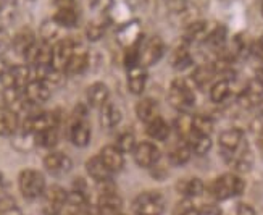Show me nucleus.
Masks as SVG:
<instances>
[{
  "instance_id": "obj_1",
  "label": "nucleus",
  "mask_w": 263,
  "mask_h": 215,
  "mask_svg": "<svg viewBox=\"0 0 263 215\" xmlns=\"http://www.w3.org/2000/svg\"><path fill=\"white\" fill-rule=\"evenodd\" d=\"M244 189H246V181L239 176V173L231 172V173H223L212 181L210 194L215 201L223 202L241 196Z\"/></svg>"
},
{
  "instance_id": "obj_2",
  "label": "nucleus",
  "mask_w": 263,
  "mask_h": 215,
  "mask_svg": "<svg viewBox=\"0 0 263 215\" xmlns=\"http://www.w3.org/2000/svg\"><path fill=\"white\" fill-rule=\"evenodd\" d=\"M196 91L184 78H176L168 89V102L181 113H189L196 105Z\"/></svg>"
},
{
  "instance_id": "obj_3",
  "label": "nucleus",
  "mask_w": 263,
  "mask_h": 215,
  "mask_svg": "<svg viewBox=\"0 0 263 215\" xmlns=\"http://www.w3.org/2000/svg\"><path fill=\"white\" fill-rule=\"evenodd\" d=\"M70 141L76 147H86L90 141V124L87 120V109L83 104H78L71 113L70 128H68Z\"/></svg>"
},
{
  "instance_id": "obj_4",
  "label": "nucleus",
  "mask_w": 263,
  "mask_h": 215,
  "mask_svg": "<svg viewBox=\"0 0 263 215\" xmlns=\"http://www.w3.org/2000/svg\"><path fill=\"white\" fill-rule=\"evenodd\" d=\"M18 186H20L23 198H26L29 201L41 198L45 188H47L44 173H41L39 170H34V168L23 170L18 176Z\"/></svg>"
},
{
  "instance_id": "obj_5",
  "label": "nucleus",
  "mask_w": 263,
  "mask_h": 215,
  "mask_svg": "<svg viewBox=\"0 0 263 215\" xmlns=\"http://www.w3.org/2000/svg\"><path fill=\"white\" fill-rule=\"evenodd\" d=\"M133 210L136 215H162L165 212V199L157 191L141 192L133 201Z\"/></svg>"
},
{
  "instance_id": "obj_6",
  "label": "nucleus",
  "mask_w": 263,
  "mask_h": 215,
  "mask_svg": "<svg viewBox=\"0 0 263 215\" xmlns=\"http://www.w3.org/2000/svg\"><path fill=\"white\" fill-rule=\"evenodd\" d=\"M66 201L68 192L59 185H50L41 196V209L45 215H60L65 210Z\"/></svg>"
},
{
  "instance_id": "obj_7",
  "label": "nucleus",
  "mask_w": 263,
  "mask_h": 215,
  "mask_svg": "<svg viewBox=\"0 0 263 215\" xmlns=\"http://www.w3.org/2000/svg\"><path fill=\"white\" fill-rule=\"evenodd\" d=\"M32 79V68L29 65H8L0 75V84L4 89H25Z\"/></svg>"
},
{
  "instance_id": "obj_8",
  "label": "nucleus",
  "mask_w": 263,
  "mask_h": 215,
  "mask_svg": "<svg viewBox=\"0 0 263 215\" xmlns=\"http://www.w3.org/2000/svg\"><path fill=\"white\" fill-rule=\"evenodd\" d=\"M165 52V42L158 36L142 39L139 44V63L142 66H154L160 62Z\"/></svg>"
},
{
  "instance_id": "obj_9",
  "label": "nucleus",
  "mask_w": 263,
  "mask_h": 215,
  "mask_svg": "<svg viewBox=\"0 0 263 215\" xmlns=\"http://www.w3.org/2000/svg\"><path fill=\"white\" fill-rule=\"evenodd\" d=\"M60 117L57 112H39V113H31L21 123V128H25L29 133H41L49 128H59Z\"/></svg>"
},
{
  "instance_id": "obj_10",
  "label": "nucleus",
  "mask_w": 263,
  "mask_h": 215,
  "mask_svg": "<svg viewBox=\"0 0 263 215\" xmlns=\"http://www.w3.org/2000/svg\"><path fill=\"white\" fill-rule=\"evenodd\" d=\"M76 45H78V41L73 38H63L59 42H55L52 45V66L65 73Z\"/></svg>"
},
{
  "instance_id": "obj_11",
  "label": "nucleus",
  "mask_w": 263,
  "mask_h": 215,
  "mask_svg": "<svg viewBox=\"0 0 263 215\" xmlns=\"http://www.w3.org/2000/svg\"><path fill=\"white\" fill-rule=\"evenodd\" d=\"M239 105L244 109H255L263 104V84L257 78H252L242 87V91L237 96Z\"/></svg>"
},
{
  "instance_id": "obj_12",
  "label": "nucleus",
  "mask_w": 263,
  "mask_h": 215,
  "mask_svg": "<svg viewBox=\"0 0 263 215\" xmlns=\"http://www.w3.org/2000/svg\"><path fill=\"white\" fill-rule=\"evenodd\" d=\"M26 65L29 66H41V65H52V45L45 41H36L23 55Z\"/></svg>"
},
{
  "instance_id": "obj_13",
  "label": "nucleus",
  "mask_w": 263,
  "mask_h": 215,
  "mask_svg": "<svg viewBox=\"0 0 263 215\" xmlns=\"http://www.w3.org/2000/svg\"><path fill=\"white\" fill-rule=\"evenodd\" d=\"M134 160L136 164L142 167V168H152L162 157V152H160L158 147L151 142V141H142L134 147Z\"/></svg>"
},
{
  "instance_id": "obj_14",
  "label": "nucleus",
  "mask_w": 263,
  "mask_h": 215,
  "mask_svg": "<svg viewBox=\"0 0 263 215\" xmlns=\"http://www.w3.org/2000/svg\"><path fill=\"white\" fill-rule=\"evenodd\" d=\"M44 168L52 176H65L71 172L73 162L65 152H50L44 157Z\"/></svg>"
},
{
  "instance_id": "obj_15",
  "label": "nucleus",
  "mask_w": 263,
  "mask_h": 215,
  "mask_svg": "<svg viewBox=\"0 0 263 215\" xmlns=\"http://www.w3.org/2000/svg\"><path fill=\"white\" fill-rule=\"evenodd\" d=\"M244 142H247V136L241 128H228L224 130L220 138H218V146H220V154L221 157L230 155L236 149H239Z\"/></svg>"
},
{
  "instance_id": "obj_16",
  "label": "nucleus",
  "mask_w": 263,
  "mask_h": 215,
  "mask_svg": "<svg viewBox=\"0 0 263 215\" xmlns=\"http://www.w3.org/2000/svg\"><path fill=\"white\" fill-rule=\"evenodd\" d=\"M28 102L32 107H37L45 104L50 96H52V87L49 84H45L41 79H31V81L26 84V87L23 89Z\"/></svg>"
},
{
  "instance_id": "obj_17",
  "label": "nucleus",
  "mask_w": 263,
  "mask_h": 215,
  "mask_svg": "<svg viewBox=\"0 0 263 215\" xmlns=\"http://www.w3.org/2000/svg\"><path fill=\"white\" fill-rule=\"evenodd\" d=\"M21 127L20 115L15 112L5 107H0V136L4 138H11Z\"/></svg>"
},
{
  "instance_id": "obj_18",
  "label": "nucleus",
  "mask_w": 263,
  "mask_h": 215,
  "mask_svg": "<svg viewBox=\"0 0 263 215\" xmlns=\"http://www.w3.org/2000/svg\"><path fill=\"white\" fill-rule=\"evenodd\" d=\"M212 28H213V25H210V23L205 20H197V21L189 23L184 31V42H187L189 45L194 42L203 44V41L207 39Z\"/></svg>"
},
{
  "instance_id": "obj_19",
  "label": "nucleus",
  "mask_w": 263,
  "mask_h": 215,
  "mask_svg": "<svg viewBox=\"0 0 263 215\" xmlns=\"http://www.w3.org/2000/svg\"><path fill=\"white\" fill-rule=\"evenodd\" d=\"M100 158L104 160V164L107 165V168L110 170L111 173H117L124 167V154L118 149L115 144H108L104 146L100 151Z\"/></svg>"
},
{
  "instance_id": "obj_20",
  "label": "nucleus",
  "mask_w": 263,
  "mask_h": 215,
  "mask_svg": "<svg viewBox=\"0 0 263 215\" xmlns=\"http://www.w3.org/2000/svg\"><path fill=\"white\" fill-rule=\"evenodd\" d=\"M87 63H89V52L86 49V45L83 42L78 41V45H76V49H74V52L71 55L70 62H68V66H66L65 73L66 75H79V73H83L87 68Z\"/></svg>"
},
{
  "instance_id": "obj_21",
  "label": "nucleus",
  "mask_w": 263,
  "mask_h": 215,
  "mask_svg": "<svg viewBox=\"0 0 263 215\" xmlns=\"http://www.w3.org/2000/svg\"><path fill=\"white\" fill-rule=\"evenodd\" d=\"M86 170H87V175L92 178L96 183H107V181H111L113 173L107 168V165L100 158V155L90 157L86 162Z\"/></svg>"
},
{
  "instance_id": "obj_22",
  "label": "nucleus",
  "mask_w": 263,
  "mask_h": 215,
  "mask_svg": "<svg viewBox=\"0 0 263 215\" xmlns=\"http://www.w3.org/2000/svg\"><path fill=\"white\" fill-rule=\"evenodd\" d=\"M147 83V68L139 65H134L128 68V89L133 94L139 96L142 94V91L145 89Z\"/></svg>"
},
{
  "instance_id": "obj_23",
  "label": "nucleus",
  "mask_w": 263,
  "mask_h": 215,
  "mask_svg": "<svg viewBox=\"0 0 263 215\" xmlns=\"http://www.w3.org/2000/svg\"><path fill=\"white\" fill-rule=\"evenodd\" d=\"M176 191L182 198L196 199L203 194L205 185L200 178H184V180H179L176 183Z\"/></svg>"
},
{
  "instance_id": "obj_24",
  "label": "nucleus",
  "mask_w": 263,
  "mask_h": 215,
  "mask_svg": "<svg viewBox=\"0 0 263 215\" xmlns=\"http://www.w3.org/2000/svg\"><path fill=\"white\" fill-rule=\"evenodd\" d=\"M118 39H120V42H121V45L124 49L139 45V42L142 41L139 23L131 21V23H128V25H123V28L118 32Z\"/></svg>"
},
{
  "instance_id": "obj_25",
  "label": "nucleus",
  "mask_w": 263,
  "mask_h": 215,
  "mask_svg": "<svg viewBox=\"0 0 263 215\" xmlns=\"http://www.w3.org/2000/svg\"><path fill=\"white\" fill-rule=\"evenodd\" d=\"M86 97H87L89 105L100 109L102 105L105 104V102H108L110 89H108V86L105 83H100V81L92 83L86 89Z\"/></svg>"
},
{
  "instance_id": "obj_26",
  "label": "nucleus",
  "mask_w": 263,
  "mask_h": 215,
  "mask_svg": "<svg viewBox=\"0 0 263 215\" xmlns=\"http://www.w3.org/2000/svg\"><path fill=\"white\" fill-rule=\"evenodd\" d=\"M171 66L175 68L178 71H182V70H187L189 66L194 65V57L191 53V49H189V44L187 42H182L181 45L173 50L171 53Z\"/></svg>"
},
{
  "instance_id": "obj_27",
  "label": "nucleus",
  "mask_w": 263,
  "mask_h": 215,
  "mask_svg": "<svg viewBox=\"0 0 263 215\" xmlns=\"http://www.w3.org/2000/svg\"><path fill=\"white\" fill-rule=\"evenodd\" d=\"M121 121V110L113 102H105L100 107V124L104 130H111Z\"/></svg>"
},
{
  "instance_id": "obj_28",
  "label": "nucleus",
  "mask_w": 263,
  "mask_h": 215,
  "mask_svg": "<svg viewBox=\"0 0 263 215\" xmlns=\"http://www.w3.org/2000/svg\"><path fill=\"white\" fill-rule=\"evenodd\" d=\"M136 115L142 123H148L154 118L160 117V109H158L157 100L151 99V97L141 99L136 105Z\"/></svg>"
},
{
  "instance_id": "obj_29",
  "label": "nucleus",
  "mask_w": 263,
  "mask_h": 215,
  "mask_svg": "<svg viewBox=\"0 0 263 215\" xmlns=\"http://www.w3.org/2000/svg\"><path fill=\"white\" fill-rule=\"evenodd\" d=\"M231 94H233V83L228 78L218 79L210 87V99L215 104H223V102H226L231 97Z\"/></svg>"
},
{
  "instance_id": "obj_30",
  "label": "nucleus",
  "mask_w": 263,
  "mask_h": 215,
  "mask_svg": "<svg viewBox=\"0 0 263 215\" xmlns=\"http://www.w3.org/2000/svg\"><path fill=\"white\" fill-rule=\"evenodd\" d=\"M218 75V71L215 70V66L210 63H203L200 66H197L196 70H194L192 73V83L196 84L197 87H205V86H209L213 83V79L215 76Z\"/></svg>"
},
{
  "instance_id": "obj_31",
  "label": "nucleus",
  "mask_w": 263,
  "mask_h": 215,
  "mask_svg": "<svg viewBox=\"0 0 263 215\" xmlns=\"http://www.w3.org/2000/svg\"><path fill=\"white\" fill-rule=\"evenodd\" d=\"M186 142L189 144L192 154L205 155L212 149V138L207 134H199L196 131H191V134L186 138Z\"/></svg>"
},
{
  "instance_id": "obj_32",
  "label": "nucleus",
  "mask_w": 263,
  "mask_h": 215,
  "mask_svg": "<svg viewBox=\"0 0 263 215\" xmlns=\"http://www.w3.org/2000/svg\"><path fill=\"white\" fill-rule=\"evenodd\" d=\"M145 133L155 141H165L168 139L171 130H170V124L162 117H157L152 121L145 123Z\"/></svg>"
},
{
  "instance_id": "obj_33",
  "label": "nucleus",
  "mask_w": 263,
  "mask_h": 215,
  "mask_svg": "<svg viewBox=\"0 0 263 215\" xmlns=\"http://www.w3.org/2000/svg\"><path fill=\"white\" fill-rule=\"evenodd\" d=\"M191 155H192V151L189 144L184 141V139H179V144L173 146V149L168 152V160L171 165H186L189 160H191Z\"/></svg>"
},
{
  "instance_id": "obj_34",
  "label": "nucleus",
  "mask_w": 263,
  "mask_h": 215,
  "mask_svg": "<svg viewBox=\"0 0 263 215\" xmlns=\"http://www.w3.org/2000/svg\"><path fill=\"white\" fill-rule=\"evenodd\" d=\"M36 36H34V32L29 31V29H21L16 36L11 41V47L16 50V53H20L21 57L26 53V50L31 47V45L36 42Z\"/></svg>"
},
{
  "instance_id": "obj_35",
  "label": "nucleus",
  "mask_w": 263,
  "mask_h": 215,
  "mask_svg": "<svg viewBox=\"0 0 263 215\" xmlns=\"http://www.w3.org/2000/svg\"><path fill=\"white\" fill-rule=\"evenodd\" d=\"M53 20L60 28H74L78 25V13L73 7H60Z\"/></svg>"
},
{
  "instance_id": "obj_36",
  "label": "nucleus",
  "mask_w": 263,
  "mask_h": 215,
  "mask_svg": "<svg viewBox=\"0 0 263 215\" xmlns=\"http://www.w3.org/2000/svg\"><path fill=\"white\" fill-rule=\"evenodd\" d=\"M36 144L41 147H45V149H50V147L57 146L59 142V128H49L44 130L41 133H36Z\"/></svg>"
},
{
  "instance_id": "obj_37",
  "label": "nucleus",
  "mask_w": 263,
  "mask_h": 215,
  "mask_svg": "<svg viewBox=\"0 0 263 215\" xmlns=\"http://www.w3.org/2000/svg\"><path fill=\"white\" fill-rule=\"evenodd\" d=\"M213 127H215V123L209 115H194L192 117V131L210 136L213 131Z\"/></svg>"
},
{
  "instance_id": "obj_38",
  "label": "nucleus",
  "mask_w": 263,
  "mask_h": 215,
  "mask_svg": "<svg viewBox=\"0 0 263 215\" xmlns=\"http://www.w3.org/2000/svg\"><path fill=\"white\" fill-rule=\"evenodd\" d=\"M105 29H107V23L105 21H100V20L90 21L87 25V28H86V36H87L89 41H99L105 34Z\"/></svg>"
},
{
  "instance_id": "obj_39",
  "label": "nucleus",
  "mask_w": 263,
  "mask_h": 215,
  "mask_svg": "<svg viewBox=\"0 0 263 215\" xmlns=\"http://www.w3.org/2000/svg\"><path fill=\"white\" fill-rule=\"evenodd\" d=\"M0 215H23L16 206L15 199L5 194V192L0 196Z\"/></svg>"
},
{
  "instance_id": "obj_40",
  "label": "nucleus",
  "mask_w": 263,
  "mask_h": 215,
  "mask_svg": "<svg viewBox=\"0 0 263 215\" xmlns=\"http://www.w3.org/2000/svg\"><path fill=\"white\" fill-rule=\"evenodd\" d=\"M118 149L123 152V154H128V152H133L134 151V147L137 146L136 142V138H134V134L126 131V133H121L118 136V139H117V144H115Z\"/></svg>"
},
{
  "instance_id": "obj_41",
  "label": "nucleus",
  "mask_w": 263,
  "mask_h": 215,
  "mask_svg": "<svg viewBox=\"0 0 263 215\" xmlns=\"http://www.w3.org/2000/svg\"><path fill=\"white\" fill-rule=\"evenodd\" d=\"M173 215H199V209L192 202V199L182 198V201H179L178 206L175 207Z\"/></svg>"
},
{
  "instance_id": "obj_42",
  "label": "nucleus",
  "mask_w": 263,
  "mask_h": 215,
  "mask_svg": "<svg viewBox=\"0 0 263 215\" xmlns=\"http://www.w3.org/2000/svg\"><path fill=\"white\" fill-rule=\"evenodd\" d=\"M59 25L55 23V20H49V21H45L42 23V26H41V36H42V41L45 42H50L52 39L57 38V34H59Z\"/></svg>"
},
{
  "instance_id": "obj_43",
  "label": "nucleus",
  "mask_w": 263,
  "mask_h": 215,
  "mask_svg": "<svg viewBox=\"0 0 263 215\" xmlns=\"http://www.w3.org/2000/svg\"><path fill=\"white\" fill-rule=\"evenodd\" d=\"M223 215H255V210H254V207H250L246 202H237Z\"/></svg>"
},
{
  "instance_id": "obj_44",
  "label": "nucleus",
  "mask_w": 263,
  "mask_h": 215,
  "mask_svg": "<svg viewBox=\"0 0 263 215\" xmlns=\"http://www.w3.org/2000/svg\"><path fill=\"white\" fill-rule=\"evenodd\" d=\"M249 52H250V55H254L255 59L263 62V38H258V39H255L252 44H250L249 45Z\"/></svg>"
},
{
  "instance_id": "obj_45",
  "label": "nucleus",
  "mask_w": 263,
  "mask_h": 215,
  "mask_svg": "<svg viewBox=\"0 0 263 215\" xmlns=\"http://www.w3.org/2000/svg\"><path fill=\"white\" fill-rule=\"evenodd\" d=\"M11 41H13V39L10 38V34L7 32V29L0 26V55H4L11 47Z\"/></svg>"
},
{
  "instance_id": "obj_46",
  "label": "nucleus",
  "mask_w": 263,
  "mask_h": 215,
  "mask_svg": "<svg viewBox=\"0 0 263 215\" xmlns=\"http://www.w3.org/2000/svg\"><path fill=\"white\" fill-rule=\"evenodd\" d=\"M165 4L173 13H181L187 8V0H165Z\"/></svg>"
},
{
  "instance_id": "obj_47",
  "label": "nucleus",
  "mask_w": 263,
  "mask_h": 215,
  "mask_svg": "<svg viewBox=\"0 0 263 215\" xmlns=\"http://www.w3.org/2000/svg\"><path fill=\"white\" fill-rule=\"evenodd\" d=\"M89 5L92 10L99 11V13H104L111 5V0H89Z\"/></svg>"
},
{
  "instance_id": "obj_48",
  "label": "nucleus",
  "mask_w": 263,
  "mask_h": 215,
  "mask_svg": "<svg viewBox=\"0 0 263 215\" xmlns=\"http://www.w3.org/2000/svg\"><path fill=\"white\" fill-rule=\"evenodd\" d=\"M252 130H254V133L258 136V138L263 139V110L258 113V117L252 121Z\"/></svg>"
},
{
  "instance_id": "obj_49",
  "label": "nucleus",
  "mask_w": 263,
  "mask_h": 215,
  "mask_svg": "<svg viewBox=\"0 0 263 215\" xmlns=\"http://www.w3.org/2000/svg\"><path fill=\"white\" fill-rule=\"evenodd\" d=\"M199 215H223L221 209L216 206H203L199 210Z\"/></svg>"
},
{
  "instance_id": "obj_50",
  "label": "nucleus",
  "mask_w": 263,
  "mask_h": 215,
  "mask_svg": "<svg viewBox=\"0 0 263 215\" xmlns=\"http://www.w3.org/2000/svg\"><path fill=\"white\" fill-rule=\"evenodd\" d=\"M209 2H210V0H187V5H192L194 8H197V10H205L209 7Z\"/></svg>"
},
{
  "instance_id": "obj_51",
  "label": "nucleus",
  "mask_w": 263,
  "mask_h": 215,
  "mask_svg": "<svg viewBox=\"0 0 263 215\" xmlns=\"http://www.w3.org/2000/svg\"><path fill=\"white\" fill-rule=\"evenodd\" d=\"M57 5L60 7H73V0H57Z\"/></svg>"
},
{
  "instance_id": "obj_52",
  "label": "nucleus",
  "mask_w": 263,
  "mask_h": 215,
  "mask_svg": "<svg viewBox=\"0 0 263 215\" xmlns=\"http://www.w3.org/2000/svg\"><path fill=\"white\" fill-rule=\"evenodd\" d=\"M4 192H5V178L2 173H0V196H2Z\"/></svg>"
},
{
  "instance_id": "obj_53",
  "label": "nucleus",
  "mask_w": 263,
  "mask_h": 215,
  "mask_svg": "<svg viewBox=\"0 0 263 215\" xmlns=\"http://www.w3.org/2000/svg\"><path fill=\"white\" fill-rule=\"evenodd\" d=\"M255 78L258 79V81H261V84H263V66H260L258 70H257V75H255Z\"/></svg>"
},
{
  "instance_id": "obj_54",
  "label": "nucleus",
  "mask_w": 263,
  "mask_h": 215,
  "mask_svg": "<svg viewBox=\"0 0 263 215\" xmlns=\"http://www.w3.org/2000/svg\"><path fill=\"white\" fill-rule=\"evenodd\" d=\"M220 2H224V4H228V2H234V0H220Z\"/></svg>"
},
{
  "instance_id": "obj_55",
  "label": "nucleus",
  "mask_w": 263,
  "mask_h": 215,
  "mask_svg": "<svg viewBox=\"0 0 263 215\" xmlns=\"http://www.w3.org/2000/svg\"><path fill=\"white\" fill-rule=\"evenodd\" d=\"M128 2H129V4H136V2H137V0H128Z\"/></svg>"
},
{
  "instance_id": "obj_56",
  "label": "nucleus",
  "mask_w": 263,
  "mask_h": 215,
  "mask_svg": "<svg viewBox=\"0 0 263 215\" xmlns=\"http://www.w3.org/2000/svg\"><path fill=\"white\" fill-rule=\"evenodd\" d=\"M261 13H263V7H261Z\"/></svg>"
}]
</instances>
